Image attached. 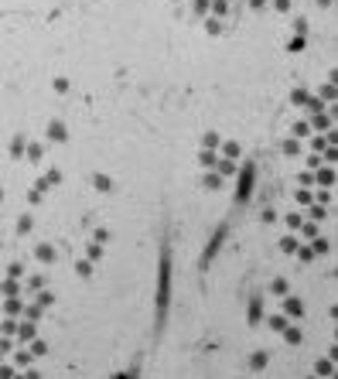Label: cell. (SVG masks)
<instances>
[{"label":"cell","mask_w":338,"mask_h":379,"mask_svg":"<svg viewBox=\"0 0 338 379\" xmlns=\"http://www.w3.org/2000/svg\"><path fill=\"white\" fill-rule=\"evenodd\" d=\"M28 352H31V355H45V352H48V342H41V338L34 335V338H31V349H28Z\"/></svg>","instance_id":"11"},{"label":"cell","mask_w":338,"mask_h":379,"mask_svg":"<svg viewBox=\"0 0 338 379\" xmlns=\"http://www.w3.org/2000/svg\"><path fill=\"white\" fill-rule=\"evenodd\" d=\"M283 314H290V318H301V314H304V304L297 301V298H287V301H283Z\"/></svg>","instance_id":"2"},{"label":"cell","mask_w":338,"mask_h":379,"mask_svg":"<svg viewBox=\"0 0 338 379\" xmlns=\"http://www.w3.org/2000/svg\"><path fill=\"white\" fill-rule=\"evenodd\" d=\"M280 249H283V253H294V249H297V239H294V236H283V239H280Z\"/></svg>","instance_id":"22"},{"label":"cell","mask_w":338,"mask_h":379,"mask_svg":"<svg viewBox=\"0 0 338 379\" xmlns=\"http://www.w3.org/2000/svg\"><path fill=\"white\" fill-rule=\"evenodd\" d=\"M28 287H31V291H41V287H45V277H31Z\"/></svg>","instance_id":"36"},{"label":"cell","mask_w":338,"mask_h":379,"mask_svg":"<svg viewBox=\"0 0 338 379\" xmlns=\"http://www.w3.org/2000/svg\"><path fill=\"white\" fill-rule=\"evenodd\" d=\"M0 362H3V352H0Z\"/></svg>","instance_id":"46"},{"label":"cell","mask_w":338,"mask_h":379,"mask_svg":"<svg viewBox=\"0 0 338 379\" xmlns=\"http://www.w3.org/2000/svg\"><path fill=\"white\" fill-rule=\"evenodd\" d=\"M225 157H239V144H225Z\"/></svg>","instance_id":"42"},{"label":"cell","mask_w":338,"mask_h":379,"mask_svg":"<svg viewBox=\"0 0 338 379\" xmlns=\"http://www.w3.org/2000/svg\"><path fill=\"white\" fill-rule=\"evenodd\" d=\"M314 181H321V188H332V185H335V171H332V167H321V171L314 174Z\"/></svg>","instance_id":"4"},{"label":"cell","mask_w":338,"mask_h":379,"mask_svg":"<svg viewBox=\"0 0 338 379\" xmlns=\"http://www.w3.org/2000/svg\"><path fill=\"white\" fill-rule=\"evenodd\" d=\"M21 307H24V304L17 301V298H7V301H3V314H10V318H14V314H21Z\"/></svg>","instance_id":"9"},{"label":"cell","mask_w":338,"mask_h":379,"mask_svg":"<svg viewBox=\"0 0 338 379\" xmlns=\"http://www.w3.org/2000/svg\"><path fill=\"white\" fill-rule=\"evenodd\" d=\"M92 185H96L99 191H110V188H113V181H110V178H103V174H92Z\"/></svg>","instance_id":"17"},{"label":"cell","mask_w":338,"mask_h":379,"mask_svg":"<svg viewBox=\"0 0 338 379\" xmlns=\"http://www.w3.org/2000/svg\"><path fill=\"white\" fill-rule=\"evenodd\" d=\"M0 335H3V331H0Z\"/></svg>","instance_id":"47"},{"label":"cell","mask_w":338,"mask_h":379,"mask_svg":"<svg viewBox=\"0 0 338 379\" xmlns=\"http://www.w3.org/2000/svg\"><path fill=\"white\" fill-rule=\"evenodd\" d=\"M205 147H208V151L219 147V137H215V134H205Z\"/></svg>","instance_id":"41"},{"label":"cell","mask_w":338,"mask_h":379,"mask_svg":"<svg viewBox=\"0 0 338 379\" xmlns=\"http://www.w3.org/2000/svg\"><path fill=\"white\" fill-rule=\"evenodd\" d=\"M294 253H297V256H301L304 263H311V260H314V249H311V246H297Z\"/></svg>","instance_id":"23"},{"label":"cell","mask_w":338,"mask_h":379,"mask_svg":"<svg viewBox=\"0 0 338 379\" xmlns=\"http://www.w3.org/2000/svg\"><path fill=\"white\" fill-rule=\"evenodd\" d=\"M48 137H52V140H65V127H62V123H52V127H48Z\"/></svg>","instance_id":"16"},{"label":"cell","mask_w":338,"mask_h":379,"mask_svg":"<svg viewBox=\"0 0 338 379\" xmlns=\"http://www.w3.org/2000/svg\"><path fill=\"white\" fill-rule=\"evenodd\" d=\"M267 325H270L273 331H283V328H287V314H270Z\"/></svg>","instance_id":"8"},{"label":"cell","mask_w":338,"mask_h":379,"mask_svg":"<svg viewBox=\"0 0 338 379\" xmlns=\"http://www.w3.org/2000/svg\"><path fill=\"white\" fill-rule=\"evenodd\" d=\"M17 232H31V216H21L17 219Z\"/></svg>","instance_id":"31"},{"label":"cell","mask_w":338,"mask_h":379,"mask_svg":"<svg viewBox=\"0 0 338 379\" xmlns=\"http://www.w3.org/2000/svg\"><path fill=\"white\" fill-rule=\"evenodd\" d=\"M297 181H301L304 188H311V185H314V174H311V171H304V174H297Z\"/></svg>","instance_id":"33"},{"label":"cell","mask_w":338,"mask_h":379,"mask_svg":"<svg viewBox=\"0 0 338 379\" xmlns=\"http://www.w3.org/2000/svg\"><path fill=\"white\" fill-rule=\"evenodd\" d=\"M198 161H202L205 167H212V164H215V154H212V151H202V154H198Z\"/></svg>","instance_id":"32"},{"label":"cell","mask_w":338,"mask_h":379,"mask_svg":"<svg viewBox=\"0 0 338 379\" xmlns=\"http://www.w3.org/2000/svg\"><path fill=\"white\" fill-rule=\"evenodd\" d=\"M250 366H253V369H263V366H267V352H256V355L250 359Z\"/></svg>","instance_id":"26"},{"label":"cell","mask_w":338,"mask_h":379,"mask_svg":"<svg viewBox=\"0 0 338 379\" xmlns=\"http://www.w3.org/2000/svg\"><path fill=\"white\" fill-rule=\"evenodd\" d=\"M294 134H297V137H308V134H311V127H308V123H297V127H294Z\"/></svg>","instance_id":"40"},{"label":"cell","mask_w":338,"mask_h":379,"mask_svg":"<svg viewBox=\"0 0 338 379\" xmlns=\"http://www.w3.org/2000/svg\"><path fill=\"white\" fill-rule=\"evenodd\" d=\"M21 314H24L28 321H38V318H41V307H38V304H31V307H21Z\"/></svg>","instance_id":"19"},{"label":"cell","mask_w":338,"mask_h":379,"mask_svg":"<svg viewBox=\"0 0 338 379\" xmlns=\"http://www.w3.org/2000/svg\"><path fill=\"white\" fill-rule=\"evenodd\" d=\"M14 362H17V366H24V369H28V366H31V362H34V355H31V352H17V355H14Z\"/></svg>","instance_id":"25"},{"label":"cell","mask_w":338,"mask_h":379,"mask_svg":"<svg viewBox=\"0 0 338 379\" xmlns=\"http://www.w3.org/2000/svg\"><path fill=\"white\" fill-rule=\"evenodd\" d=\"M24 379H41V373H38V369H28V373H24Z\"/></svg>","instance_id":"44"},{"label":"cell","mask_w":338,"mask_h":379,"mask_svg":"<svg viewBox=\"0 0 338 379\" xmlns=\"http://www.w3.org/2000/svg\"><path fill=\"white\" fill-rule=\"evenodd\" d=\"M10 154L21 157V154H24V140H14V144H10Z\"/></svg>","instance_id":"37"},{"label":"cell","mask_w":338,"mask_h":379,"mask_svg":"<svg viewBox=\"0 0 338 379\" xmlns=\"http://www.w3.org/2000/svg\"><path fill=\"white\" fill-rule=\"evenodd\" d=\"M215 171H219L222 178H232V174H236V164H232V157H222V161H215Z\"/></svg>","instance_id":"3"},{"label":"cell","mask_w":338,"mask_h":379,"mask_svg":"<svg viewBox=\"0 0 338 379\" xmlns=\"http://www.w3.org/2000/svg\"><path fill=\"white\" fill-rule=\"evenodd\" d=\"M14 335H17L21 342H31V338L38 335V321H28V318H24V325H17V331H14Z\"/></svg>","instance_id":"1"},{"label":"cell","mask_w":338,"mask_h":379,"mask_svg":"<svg viewBox=\"0 0 338 379\" xmlns=\"http://www.w3.org/2000/svg\"><path fill=\"white\" fill-rule=\"evenodd\" d=\"M14 376H17V373H14L10 366H3V362H0V379H14Z\"/></svg>","instance_id":"39"},{"label":"cell","mask_w":338,"mask_h":379,"mask_svg":"<svg viewBox=\"0 0 338 379\" xmlns=\"http://www.w3.org/2000/svg\"><path fill=\"white\" fill-rule=\"evenodd\" d=\"M301 222H304V219H301L297 212H290V216H287V226H290V229H301Z\"/></svg>","instance_id":"34"},{"label":"cell","mask_w":338,"mask_h":379,"mask_svg":"<svg viewBox=\"0 0 338 379\" xmlns=\"http://www.w3.org/2000/svg\"><path fill=\"white\" fill-rule=\"evenodd\" d=\"M92 236H96V243H106V239H110V232H106V229H96Z\"/></svg>","instance_id":"43"},{"label":"cell","mask_w":338,"mask_h":379,"mask_svg":"<svg viewBox=\"0 0 338 379\" xmlns=\"http://www.w3.org/2000/svg\"><path fill=\"white\" fill-rule=\"evenodd\" d=\"M85 253H89V260H99V256H103V243H92Z\"/></svg>","instance_id":"30"},{"label":"cell","mask_w":338,"mask_h":379,"mask_svg":"<svg viewBox=\"0 0 338 379\" xmlns=\"http://www.w3.org/2000/svg\"><path fill=\"white\" fill-rule=\"evenodd\" d=\"M311 249H314V256H318V253H328V239H318V236H314V246H311Z\"/></svg>","instance_id":"29"},{"label":"cell","mask_w":338,"mask_h":379,"mask_svg":"<svg viewBox=\"0 0 338 379\" xmlns=\"http://www.w3.org/2000/svg\"><path fill=\"white\" fill-rule=\"evenodd\" d=\"M38 307H41V311H45V307H52V304H55V298H52V294H48V291H41V294H38Z\"/></svg>","instance_id":"21"},{"label":"cell","mask_w":338,"mask_h":379,"mask_svg":"<svg viewBox=\"0 0 338 379\" xmlns=\"http://www.w3.org/2000/svg\"><path fill=\"white\" fill-rule=\"evenodd\" d=\"M0 198H3V188H0Z\"/></svg>","instance_id":"45"},{"label":"cell","mask_w":338,"mask_h":379,"mask_svg":"<svg viewBox=\"0 0 338 379\" xmlns=\"http://www.w3.org/2000/svg\"><path fill=\"white\" fill-rule=\"evenodd\" d=\"M45 181H48V185H58V181H62V171H48Z\"/></svg>","instance_id":"35"},{"label":"cell","mask_w":338,"mask_h":379,"mask_svg":"<svg viewBox=\"0 0 338 379\" xmlns=\"http://www.w3.org/2000/svg\"><path fill=\"white\" fill-rule=\"evenodd\" d=\"M28 157L38 161V157H41V144H31V147H28Z\"/></svg>","instance_id":"38"},{"label":"cell","mask_w":338,"mask_h":379,"mask_svg":"<svg viewBox=\"0 0 338 379\" xmlns=\"http://www.w3.org/2000/svg\"><path fill=\"white\" fill-rule=\"evenodd\" d=\"M270 291L277 294V298H287V280H283V277H277V280L270 284Z\"/></svg>","instance_id":"15"},{"label":"cell","mask_w":338,"mask_h":379,"mask_svg":"<svg viewBox=\"0 0 338 379\" xmlns=\"http://www.w3.org/2000/svg\"><path fill=\"white\" fill-rule=\"evenodd\" d=\"M0 331H3V335H14V331H17V321H14V318H3V321H0Z\"/></svg>","instance_id":"24"},{"label":"cell","mask_w":338,"mask_h":379,"mask_svg":"<svg viewBox=\"0 0 338 379\" xmlns=\"http://www.w3.org/2000/svg\"><path fill=\"white\" fill-rule=\"evenodd\" d=\"M280 335H283V338H287V342H290V345H301V338H304V335H301V328H297V325H287V328H283V331H280Z\"/></svg>","instance_id":"6"},{"label":"cell","mask_w":338,"mask_h":379,"mask_svg":"<svg viewBox=\"0 0 338 379\" xmlns=\"http://www.w3.org/2000/svg\"><path fill=\"white\" fill-rule=\"evenodd\" d=\"M301 236H304V239H314V236H318V226H314V222H301Z\"/></svg>","instance_id":"20"},{"label":"cell","mask_w":338,"mask_h":379,"mask_svg":"<svg viewBox=\"0 0 338 379\" xmlns=\"http://www.w3.org/2000/svg\"><path fill=\"white\" fill-rule=\"evenodd\" d=\"M325 379H328V376H325Z\"/></svg>","instance_id":"48"},{"label":"cell","mask_w":338,"mask_h":379,"mask_svg":"<svg viewBox=\"0 0 338 379\" xmlns=\"http://www.w3.org/2000/svg\"><path fill=\"white\" fill-rule=\"evenodd\" d=\"M34 256H38V260H45V263H52V260H55V249H52V246H38V249H34Z\"/></svg>","instance_id":"14"},{"label":"cell","mask_w":338,"mask_h":379,"mask_svg":"<svg viewBox=\"0 0 338 379\" xmlns=\"http://www.w3.org/2000/svg\"><path fill=\"white\" fill-rule=\"evenodd\" d=\"M250 321L256 325V321H263V301H253L250 304Z\"/></svg>","instance_id":"13"},{"label":"cell","mask_w":338,"mask_h":379,"mask_svg":"<svg viewBox=\"0 0 338 379\" xmlns=\"http://www.w3.org/2000/svg\"><path fill=\"white\" fill-rule=\"evenodd\" d=\"M294 198H297V205H311L314 202V191L311 188H301V191H294Z\"/></svg>","instance_id":"10"},{"label":"cell","mask_w":338,"mask_h":379,"mask_svg":"<svg viewBox=\"0 0 338 379\" xmlns=\"http://www.w3.org/2000/svg\"><path fill=\"white\" fill-rule=\"evenodd\" d=\"M202 185L208 188V191H219V188H225V181H222V174H205Z\"/></svg>","instance_id":"7"},{"label":"cell","mask_w":338,"mask_h":379,"mask_svg":"<svg viewBox=\"0 0 338 379\" xmlns=\"http://www.w3.org/2000/svg\"><path fill=\"white\" fill-rule=\"evenodd\" d=\"M314 369H318V376H335V362H332V359H321Z\"/></svg>","instance_id":"12"},{"label":"cell","mask_w":338,"mask_h":379,"mask_svg":"<svg viewBox=\"0 0 338 379\" xmlns=\"http://www.w3.org/2000/svg\"><path fill=\"white\" fill-rule=\"evenodd\" d=\"M280 151H283V154H297V151H301V144H297V140H283Z\"/></svg>","instance_id":"27"},{"label":"cell","mask_w":338,"mask_h":379,"mask_svg":"<svg viewBox=\"0 0 338 379\" xmlns=\"http://www.w3.org/2000/svg\"><path fill=\"white\" fill-rule=\"evenodd\" d=\"M314 202H332V188H318L314 191Z\"/></svg>","instance_id":"28"},{"label":"cell","mask_w":338,"mask_h":379,"mask_svg":"<svg viewBox=\"0 0 338 379\" xmlns=\"http://www.w3.org/2000/svg\"><path fill=\"white\" fill-rule=\"evenodd\" d=\"M0 294H3V298H17V294H21V287H17V280H14V277H7V280L0 284Z\"/></svg>","instance_id":"5"},{"label":"cell","mask_w":338,"mask_h":379,"mask_svg":"<svg viewBox=\"0 0 338 379\" xmlns=\"http://www.w3.org/2000/svg\"><path fill=\"white\" fill-rule=\"evenodd\" d=\"M75 273H79V277H92V263H89V260H79V263H75Z\"/></svg>","instance_id":"18"}]
</instances>
